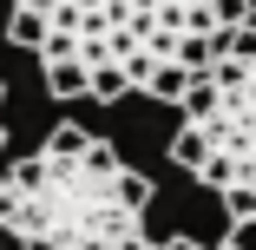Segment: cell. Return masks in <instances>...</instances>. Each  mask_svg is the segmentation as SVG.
I'll use <instances>...</instances> for the list:
<instances>
[{
	"instance_id": "obj_1",
	"label": "cell",
	"mask_w": 256,
	"mask_h": 250,
	"mask_svg": "<svg viewBox=\"0 0 256 250\" xmlns=\"http://www.w3.org/2000/svg\"><path fill=\"white\" fill-rule=\"evenodd\" d=\"M14 211L0 224V243L20 250H118L144 230L151 178L118 158L112 138H86L79 152H33L0 165Z\"/></svg>"
},
{
	"instance_id": "obj_2",
	"label": "cell",
	"mask_w": 256,
	"mask_h": 250,
	"mask_svg": "<svg viewBox=\"0 0 256 250\" xmlns=\"http://www.w3.org/2000/svg\"><path fill=\"white\" fill-rule=\"evenodd\" d=\"M14 7L40 20V66H118L132 92H144L158 66H184V40L224 33L217 0H14Z\"/></svg>"
},
{
	"instance_id": "obj_3",
	"label": "cell",
	"mask_w": 256,
	"mask_h": 250,
	"mask_svg": "<svg viewBox=\"0 0 256 250\" xmlns=\"http://www.w3.org/2000/svg\"><path fill=\"white\" fill-rule=\"evenodd\" d=\"M178 138L171 158L210 184L230 217H256V20L224 33V53L204 66L178 99Z\"/></svg>"
},
{
	"instance_id": "obj_4",
	"label": "cell",
	"mask_w": 256,
	"mask_h": 250,
	"mask_svg": "<svg viewBox=\"0 0 256 250\" xmlns=\"http://www.w3.org/2000/svg\"><path fill=\"white\" fill-rule=\"evenodd\" d=\"M40 73H46V92H53V99H86V66L53 60V66H40Z\"/></svg>"
},
{
	"instance_id": "obj_5",
	"label": "cell",
	"mask_w": 256,
	"mask_h": 250,
	"mask_svg": "<svg viewBox=\"0 0 256 250\" xmlns=\"http://www.w3.org/2000/svg\"><path fill=\"white\" fill-rule=\"evenodd\" d=\"M86 138H92L86 125H53V132H46V145H40V152H79Z\"/></svg>"
},
{
	"instance_id": "obj_6",
	"label": "cell",
	"mask_w": 256,
	"mask_h": 250,
	"mask_svg": "<svg viewBox=\"0 0 256 250\" xmlns=\"http://www.w3.org/2000/svg\"><path fill=\"white\" fill-rule=\"evenodd\" d=\"M230 250H256V217H230Z\"/></svg>"
},
{
	"instance_id": "obj_7",
	"label": "cell",
	"mask_w": 256,
	"mask_h": 250,
	"mask_svg": "<svg viewBox=\"0 0 256 250\" xmlns=\"http://www.w3.org/2000/svg\"><path fill=\"white\" fill-rule=\"evenodd\" d=\"M158 250H210V243H197V237H164Z\"/></svg>"
},
{
	"instance_id": "obj_8",
	"label": "cell",
	"mask_w": 256,
	"mask_h": 250,
	"mask_svg": "<svg viewBox=\"0 0 256 250\" xmlns=\"http://www.w3.org/2000/svg\"><path fill=\"white\" fill-rule=\"evenodd\" d=\"M118 250H158V243H151V237H144V230H138V237H125V243H118Z\"/></svg>"
},
{
	"instance_id": "obj_9",
	"label": "cell",
	"mask_w": 256,
	"mask_h": 250,
	"mask_svg": "<svg viewBox=\"0 0 256 250\" xmlns=\"http://www.w3.org/2000/svg\"><path fill=\"white\" fill-rule=\"evenodd\" d=\"M0 165H7V132H0Z\"/></svg>"
},
{
	"instance_id": "obj_10",
	"label": "cell",
	"mask_w": 256,
	"mask_h": 250,
	"mask_svg": "<svg viewBox=\"0 0 256 250\" xmlns=\"http://www.w3.org/2000/svg\"><path fill=\"white\" fill-rule=\"evenodd\" d=\"M210 250H230V243H210Z\"/></svg>"
},
{
	"instance_id": "obj_11",
	"label": "cell",
	"mask_w": 256,
	"mask_h": 250,
	"mask_svg": "<svg viewBox=\"0 0 256 250\" xmlns=\"http://www.w3.org/2000/svg\"><path fill=\"white\" fill-rule=\"evenodd\" d=\"M0 99H7V92H0Z\"/></svg>"
}]
</instances>
